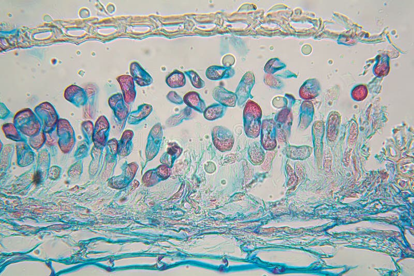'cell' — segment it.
I'll return each mask as SVG.
<instances>
[{
	"instance_id": "5",
	"label": "cell",
	"mask_w": 414,
	"mask_h": 276,
	"mask_svg": "<svg viewBox=\"0 0 414 276\" xmlns=\"http://www.w3.org/2000/svg\"><path fill=\"white\" fill-rule=\"evenodd\" d=\"M214 99L225 107H235L238 98L235 93L229 92L219 86L213 92Z\"/></svg>"
},
{
	"instance_id": "6",
	"label": "cell",
	"mask_w": 414,
	"mask_h": 276,
	"mask_svg": "<svg viewBox=\"0 0 414 276\" xmlns=\"http://www.w3.org/2000/svg\"><path fill=\"white\" fill-rule=\"evenodd\" d=\"M118 80L122 87L126 102L128 104H132L136 95L133 78L129 76H123L119 77Z\"/></svg>"
},
{
	"instance_id": "2",
	"label": "cell",
	"mask_w": 414,
	"mask_h": 276,
	"mask_svg": "<svg viewBox=\"0 0 414 276\" xmlns=\"http://www.w3.org/2000/svg\"><path fill=\"white\" fill-rule=\"evenodd\" d=\"M212 136L214 145L221 152H229L233 148L235 139L230 130L217 126L212 130Z\"/></svg>"
},
{
	"instance_id": "12",
	"label": "cell",
	"mask_w": 414,
	"mask_h": 276,
	"mask_svg": "<svg viewBox=\"0 0 414 276\" xmlns=\"http://www.w3.org/2000/svg\"><path fill=\"white\" fill-rule=\"evenodd\" d=\"M152 110V106L150 105H142L139 107V109L135 112H133L131 114V119H134V121H139L142 120L151 113Z\"/></svg>"
},
{
	"instance_id": "13",
	"label": "cell",
	"mask_w": 414,
	"mask_h": 276,
	"mask_svg": "<svg viewBox=\"0 0 414 276\" xmlns=\"http://www.w3.org/2000/svg\"><path fill=\"white\" fill-rule=\"evenodd\" d=\"M313 81L310 80L307 82L302 86L300 90V96L304 99H309L314 98L315 96V89L313 88Z\"/></svg>"
},
{
	"instance_id": "15",
	"label": "cell",
	"mask_w": 414,
	"mask_h": 276,
	"mask_svg": "<svg viewBox=\"0 0 414 276\" xmlns=\"http://www.w3.org/2000/svg\"><path fill=\"white\" fill-rule=\"evenodd\" d=\"M285 64L278 59L271 60L266 64L265 71L268 74H274L276 72L283 68Z\"/></svg>"
},
{
	"instance_id": "14",
	"label": "cell",
	"mask_w": 414,
	"mask_h": 276,
	"mask_svg": "<svg viewBox=\"0 0 414 276\" xmlns=\"http://www.w3.org/2000/svg\"><path fill=\"white\" fill-rule=\"evenodd\" d=\"M185 74L190 78L192 85L195 88L201 89L205 86V82L199 76L195 71L193 70L185 71Z\"/></svg>"
},
{
	"instance_id": "4",
	"label": "cell",
	"mask_w": 414,
	"mask_h": 276,
	"mask_svg": "<svg viewBox=\"0 0 414 276\" xmlns=\"http://www.w3.org/2000/svg\"><path fill=\"white\" fill-rule=\"evenodd\" d=\"M254 84L255 77L252 72H247L242 78L235 94L237 96L238 105L244 104L250 96V93Z\"/></svg>"
},
{
	"instance_id": "7",
	"label": "cell",
	"mask_w": 414,
	"mask_h": 276,
	"mask_svg": "<svg viewBox=\"0 0 414 276\" xmlns=\"http://www.w3.org/2000/svg\"><path fill=\"white\" fill-rule=\"evenodd\" d=\"M130 70L132 78L138 85L147 86L153 82L150 75L138 62L131 63Z\"/></svg>"
},
{
	"instance_id": "16",
	"label": "cell",
	"mask_w": 414,
	"mask_h": 276,
	"mask_svg": "<svg viewBox=\"0 0 414 276\" xmlns=\"http://www.w3.org/2000/svg\"><path fill=\"white\" fill-rule=\"evenodd\" d=\"M167 98L171 102L175 104H181L183 102V100L174 92H170Z\"/></svg>"
},
{
	"instance_id": "9",
	"label": "cell",
	"mask_w": 414,
	"mask_h": 276,
	"mask_svg": "<svg viewBox=\"0 0 414 276\" xmlns=\"http://www.w3.org/2000/svg\"><path fill=\"white\" fill-rule=\"evenodd\" d=\"M183 100L185 104L199 112H204L206 108L204 101L196 92L187 93L184 96Z\"/></svg>"
},
{
	"instance_id": "3",
	"label": "cell",
	"mask_w": 414,
	"mask_h": 276,
	"mask_svg": "<svg viewBox=\"0 0 414 276\" xmlns=\"http://www.w3.org/2000/svg\"><path fill=\"white\" fill-rule=\"evenodd\" d=\"M276 123L273 120H266L261 127V144L267 151H273L277 145Z\"/></svg>"
},
{
	"instance_id": "1",
	"label": "cell",
	"mask_w": 414,
	"mask_h": 276,
	"mask_svg": "<svg viewBox=\"0 0 414 276\" xmlns=\"http://www.w3.org/2000/svg\"><path fill=\"white\" fill-rule=\"evenodd\" d=\"M262 112L260 106L254 101L249 100L243 112L245 132L251 138L259 136L262 127Z\"/></svg>"
},
{
	"instance_id": "17",
	"label": "cell",
	"mask_w": 414,
	"mask_h": 276,
	"mask_svg": "<svg viewBox=\"0 0 414 276\" xmlns=\"http://www.w3.org/2000/svg\"><path fill=\"white\" fill-rule=\"evenodd\" d=\"M40 179H41V178H40V174H39V172H37L34 174V176H33V182L35 184H37L40 182Z\"/></svg>"
},
{
	"instance_id": "11",
	"label": "cell",
	"mask_w": 414,
	"mask_h": 276,
	"mask_svg": "<svg viewBox=\"0 0 414 276\" xmlns=\"http://www.w3.org/2000/svg\"><path fill=\"white\" fill-rule=\"evenodd\" d=\"M226 107L221 104H213L207 108L204 112V118L208 120L213 121L223 117Z\"/></svg>"
},
{
	"instance_id": "8",
	"label": "cell",
	"mask_w": 414,
	"mask_h": 276,
	"mask_svg": "<svg viewBox=\"0 0 414 276\" xmlns=\"http://www.w3.org/2000/svg\"><path fill=\"white\" fill-rule=\"evenodd\" d=\"M235 74V70L231 68L220 66H211L206 70L207 78L211 80H219L232 78Z\"/></svg>"
},
{
	"instance_id": "10",
	"label": "cell",
	"mask_w": 414,
	"mask_h": 276,
	"mask_svg": "<svg viewBox=\"0 0 414 276\" xmlns=\"http://www.w3.org/2000/svg\"><path fill=\"white\" fill-rule=\"evenodd\" d=\"M166 82L171 88H181L186 84V79L183 72L175 70L166 78Z\"/></svg>"
}]
</instances>
